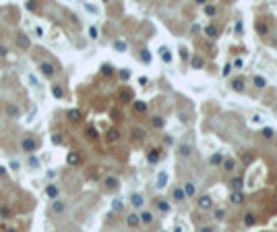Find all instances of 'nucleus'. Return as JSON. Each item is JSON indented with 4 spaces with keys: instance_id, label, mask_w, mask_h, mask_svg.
Here are the masks:
<instances>
[{
    "instance_id": "1",
    "label": "nucleus",
    "mask_w": 277,
    "mask_h": 232,
    "mask_svg": "<svg viewBox=\"0 0 277 232\" xmlns=\"http://www.w3.org/2000/svg\"><path fill=\"white\" fill-rule=\"evenodd\" d=\"M21 147H23L27 153H31V151H35V147H37V143H35L31 137H27V139H23V143H21Z\"/></svg>"
},
{
    "instance_id": "2",
    "label": "nucleus",
    "mask_w": 277,
    "mask_h": 232,
    "mask_svg": "<svg viewBox=\"0 0 277 232\" xmlns=\"http://www.w3.org/2000/svg\"><path fill=\"white\" fill-rule=\"evenodd\" d=\"M42 73L46 75V77H54V73H56V69H54V64H50V62H42Z\"/></svg>"
},
{
    "instance_id": "3",
    "label": "nucleus",
    "mask_w": 277,
    "mask_h": 232,
    "mask_svg": "<svg viewBox=\"0 0 277 232\" xmlns=\"http://www.w3.org/2000/svg\"><path fill=\"white\" fill-rule=\"evenodd\" d=\"M213 205V199L209 197V195H203V197H199V207L201 209H209Z\"/></svg>"
},
{
    "instance_id": "4",
    "label": "nucleus",
    "mask_w": 277,
    "mask_h": 232,
    "mask_svg": "<svg viewBox=\"0 0 277 232\" xmlns=\"http://www.w3.org/2000/svg\"><path fill=\"white\" fill-rule=\"evenodd\" d=\"M182 191H184V197H195V193H196V186H195V183H186Z\"/></svg>"
},
{
    "instance_id": "5",
    "label": "nucleus",
    "mask_w": 277,
    "mask_h": 232,
    "mask_svg": "<svg viewBox=\"0 0 277 232\" xmlns=\"http://www.w3.org/2000/svg\"><path fill=\"white\" fill-rule=\"evenodd\" d=\"M172 195H174V201L176 203H180V201H184V191L180 189V186H174V191H172Z\"/></svg>"
},
{
    "instance_id": "6",
    "label": "nucleus",
    "mask_w": 277,
    "mask_h": 232,
    "mask_svg": "<svg viewBox=\"0 0 277 232\" xmlns=\"http://www.w3.org/2000/svg\"><path fill=\"white\" fill-rule=\"evenodd\" d=\"M159 158H162V153H159V149H151L149 155H147V160H149V164H157L159 162Z\"/></svg>"
},
{
    "instance_id": "7",
    "label": "nucleus",
    "mask_w": 277,
    "mask_h": 232,
    "mask_svg": "<svg viewBox=\"0 0 277 232\" xmlns=\"http://www.w3.org/2000/svg\"><path fill=\"white\" fill-rule=\"evenodd\" d=\"M155 185H157V189H163V186L168 185V172H159L157 174V183H155Z\"/></svg>"
},
{
    "instance_id": "8",
    "label": "nucleus",
    "mask_w": 277,
    "mask_h": 232,
    "mask_svg": "<svg viewBox=\"0 0 277 232\" xmlns=\"http://www.w3.org/2000/svg\"><path fill=\"white\" fill-rule=\"evenodd\" d=\"M230 201H232V203H236V205H240V203L244 201V195L240 193V191H234V193L230 195Z\"/></svg>"
},
{
    "instance_id": "9",
    "label": "nucleus",
    "mask_w": 277,
    "mask_h": 232,
    "mask_svg": "<svg viewBox=\"0 0 277 232\" xmlns=\"http://www.w3.org/2000/svg\"><path fill=\"white\" fill-rule=\"evenodd\" d=\"M159 56H162V60L163 62H172V54H170V50L165 46H162L159 48Z\"/></svg>"
},
{
    "instance_id": "10",
    "label": "nucleus",
    "mask_w": 277,
    "mask_h": 232,
    "mask_svg": "<svg viewBox=\"0 0 277 232\" xmlns=\"http://www.w3.org/2000/svg\"><path fill=\"white\" fill-rule=\"evenodd\" d=\"M209 162L213 164V166H219V164L223 162V155H221L219 151H215V153H213V155H211V158H209Z\"/></svg>"
},
{
    "instance_id": "11",
    "label": "nucleus",
    "mask_w": 277,
    "mask_h": 232,
    "mask_svg": "<svg viewBox=\"0 0 277 232\" xmlns=\"http://www.w3.org/2000/svg\"><path fill=\"white\" fill-rule=\"evenodd\" d=\"M130 201H132V205H135V207H141V205L145 203V199H143V195H138V193H135V195L130 197Z\"/></svg>"
},
{
    "instance_id": "12",
    "label": "nucleus",
    "mask_w": 277,
    "mask_h": 232,
    "mask_svg": "<svg viewBox=\"0 0 277 232\" xmlns=\"http://www.w3.org/2000/svg\"><path fill=\"white\" fill-rule=\"evenodd\" d=\"M221 164H223V170H225V172H232V170L236 168V162H234L232 158H228V160H223Z\"/></svg>"
},
{
    "instance_id": "13",
    "label": "nucleus",
    "mask_w": 277,
    "mask_h": 232,
    "mask_svg": "<svg viewBox=\"0 0 277 232\" xmlns=\"http://www.w3.org/2000/svg\"><path fill=\"white\" fill-rule=\"evenodd\" d=\"M232 89L234 91H244V81L242 79H234L232 81Z\"/></svg>"
},
{
    "instance_id": "14",
    "label": "nucleus",
    "mask_w": 277,
    "mask_h": 232,
    "mask_svg": "<svg viewBox=\"0 0 277 232\" xmlns=\"http://www.w3.org/2000/svg\"><path fill=\"white\" fill-rule=\"evenodd\" d=\"M126 222H128V226H138V224H141V218H138L137 213H130L126 218Z\"/></svg>"
},
{
    "instance_id": "15",
    "label": "nucleus",
    "mask_w": 277,
    "mask_h": 232,
    "mask_svg": "<svg viewBox=\"0 0 277 232\" xmlns=\"http://www.w3.org/2000/svg\"><path fill=\"white\" fill-rule=\"evenodd\" d=\"M252 81H254V85H256L259 89H263V87L267 85V79H265V77H261V75H256V77H254Z\"/></svg>"
},
{
    "instance_id": "16",
    "label": "nucleus",
    "mask_w": 277,
    "mask_h": 232,
    "mask_svg": "<svg viewBox=\"0 0 277 232\" xmlns=\"http://www.w3.org/2000/svg\"><path fill=\"white\" fill-rule=\"evenodd\" d=\"M138 218H141V222H145V224H151V222H153V213H151V211H143Z\"/></svg>"
},
{
    "instance_id": "17",
    "label": "nucleus",
    "mask_w": 277,
    "mask_h": 232,
    "mask_svg": "<svg viewBox=\"0 0 277 232\" xmlns=\"http://www.w3.org/2000/svg\"><path fill=\"white\" fill-rule=\"evenodd\" d=\"M205 33H207L209 37H217V27H215V25H207V27H205Z\"/></svg>"
},
{
    "instance_id": "18",
    "label": "nucleus",
    "mask_w": 277,
    "mask_h": 232,
    "mask_svg": "<svg viewBox=\"0 0 277 232\" xmlns=\"http://www.w3.org/2000/svg\"><path fill=\"white\" fill-rule=\"evenodd\" d=\"M17 44H19V46L21 48H29V39H27V35H19V37H17Z\"/></svg>"
},
{
    "instance_id": "19",
    "label": "nucleus",
    "mask_w": 277,
    "mask_h": 232,
    "mask_svg": "<svg viewBox=\"0 0 277 232\" xmlns=\"http://www.w3.org/2000/svg\"><path fill=\"white\" fill-rule=\"evenodd\" d=\"M105 186H108V189H116V186H118V178L108 176V178H105Z\"/></svg>"
},
{
    "instance_id": "20",
    "label": "nucleus",
    "mask_w": 277,
    "mask_h": 232,
    "mask_svg": "<svg viewBox=\"0 0 277 232\" xmlns=\"http://www.w3.org/2000/svg\"><path fill=\"white\" fill-rule=\"evenodd\" d=\"M190 153H192V149H190V145H180V155H182V158H188V155H190Z\"/></svg>"
},
{
    "instance_id": "21",
    "label": "nucleus",
    "mask_w": 277,
    "mask_h": 232,
    "mask_svg": "<svg viewBox=\"0 0 277 232\" xmlns=\"http://www.w3.org/2000/svg\"><path fill=\"white\" fill-rule=\"evenodd\" d=\"M6 114H8V116H19V114H21V110H19L17 106H6Z\"/></svg>"
},
{
    "instance_id": "22",
    "label": "nucleus",
    "mask_w": 277,
    "mask_h": 232,
    "mask_svg": "<svg viewBox=\"0 0 277 232\" xmlns=\"http://www.w3.org/2000/svg\"><path fill=\"white\" fill-rule=\"evenodd\" d=\"M242 185H244V178H240V176H238V178H234V180H232V186H234V189H236V191H240V189H242Z\"/></svg>"
},
{
    "instance_id": "23",
    "label": "nucleus",
    "mask_w": 277,
    "mask_h": 232,
    "mask_svg": "<svg viewBox=\"0 0 277 232\" xmlns=\"http://www.w3.org/2000/svg\"><path fill=\"white\" fill-rule=\"evenodd\" d=\"M114 48L118 50V52H124V50H126V42H122V39H116V42H114Z\"/></svg>"
},
{
    "instance_id": "24",
    "label": "nucleus",
    "mask_w": 277,
    "mask_h": 232,
    "mask_svg": "<svg viewBox=\"0 0 277 232\" xmlns=\"http://www.w3.org/2000/svg\"><path fill=\"white\" fill-rule=\"evenodd\" d=\"M64 207H66V205H64L62 201H54V205H52V209H54L56 213H60V211H64Z\"/></svg>"
},
{
    "instance_id": "25",
    "label": "nucleus",
    "mask_w": 277,
    "mask_h": 232,
    "mask_svg": "<svg viewBox=\"0 0 277 232\" xmlns=\"http://www.w3.org/2000/svg\"><path fill=\"white\" fill-rule=\"evenodd\" d=\"M163 125H165V122H163L162 116H153V127H155V128H162Z\"/></svg>"
},
{
    "instance_id": "26",
    "label": "nucleus",
    "mask_w": 277,
    "mask_h": 232,
    "mask_svg": "<svg viewBox=\"0 0 277 232\" xmlns=\"http://www.w3.org/2000/svg\"><path fill=\"white\" fill-rule=\"evenodd\" d=\"M273 135H275V131H273V128H269V127L263 128V137H265V139H273Z\"/></svg>"
},
{
    "instance_id": "27",
    "label": "nucleus",
    "mask_w": 277,
    "mask_h": 232,
    "mask_svg": "<svg viewBox=\"0 0 277 232\" xmlns=\"http://www.w3.org/2000/svg\"><path fill=\"white\" fill-rule=\"evenodd\" d=\"M118 137H120V133H118L116 128H112V131L108 133V141H118Z\"/></svg>"
},
{
    "instance_id": "28",
    "label": "nucleus",
    "mask_w": 277,
    "mask_h": 232,
    "mask_svg": "<svg viewBox=\"0 0 277 232\" xmlns=\"http://www.w3.org/2000/svg\"><path fill=\"white\" fill-rule=\"evenodd\" d=\"M192 69H203V58H199V56L192 58Z\"/></svg>"
},
{
    "instance_id": "29",
    "label": "nucleus",
    "mask_w": 277,
    "mask_h": 232,
    "mask_svg": "<svg viewBox=\"0 0 277 232\" xmlns=\"http://www.w3.org/2000/svg\"><path fill=\"white\" fill-rule=\"evenodd\" d=\"M68 118H70V120H81V112H79V110H70Z\"/></svg>"
},
{
    "instance_id": "30",
    "label": "nucleus",
    "mask_w": 277,
    "mask_h": 232,
    "mask_svg": "<svg viewBox=\"0 0 277 232\" xmlns=\"http://www.w3.org/2000/svg\"><path fill=\"white\" fill-rule=\"evenodd\" d=\"M66 160H68V164H79V162H81V158H79L77 153H68V158H66Z\"/></svg>"
},
{
    "instance_id": "31",
    "label": "nucleus",
    "mask_w": 277,
    "mask_h": 232,
    "mask_svg": "<svg viewBox=\"0 0 277 232\" xmlns=\"http://www.w3.org/2000/svg\"><path fill=\"white\" fill-rule=\"evenodd\" d=\"M135 110H137V112H145V110H147V104H145V102H135Z\"/></svg>"
},
{
    "instance_id": "32",
    "label": "nucleus",
    "mask_w": 277,
    "mask_h": 232,
    "mask_svg": "<svg viewBox=\"0 0 277 232\" xmlns=\"http://www.w3.org/2000/svg\"><path fill=\"white\" fill-rule=\"evenodd\" d=\"M244 224H246V226H252L254 224V216L252 213H246V216H244Z\"/></svg>"
},
{
    "instance_id": "33",
    "label": "nucleus",
    "mask_w": 277,
    "mask_h": 232,
    "mask_svg": "<svg viewBox=\"0 0 277 232\" xmlns=\"http://www.w3.org/2000/svg\"><path fill=\"white\" fill-rule=\"evenodd\" d=\"M46 193H48V197H56V195H58V189H56V186H48Z\"/></svg>"
},
{
    "instance_id": "34",
    "label": "nucleus",
    "mask_w": 277,
    "mask_h": 232,
    "mask_svg": "<svg viewBox=\"0 0 277 232\" xmlns=\"http://www.w3.org/2000/svg\"><path fill=\"white\" fill-rule=\"evenodd\" d=\"M205 12H207L209 17H213V15H215V6H213V4H205Z\"/></svg>"
},
{
    "instance_id": "35",
    "label": "nucleus",
    "mask_w": 277,
    "mask_h": 232,
    "mask_svg": "<svg viewBox=\"0 0 277 232\" xmlns=\"http://www.w3.org/2000/svg\"><path fill=\"white\" fill-rule=\"evenodd\" d=\"M52 93H54L56 97H62V95H64V91H62V89H60L58 85H54V87H52Z\"/></svg>"
},
{
    "instance_id": "36",
    "label": "nucleus",
    "mask_w": 277,
    "mask_h": 232,
    "mask_svg": "<svg viewBox=\"0 0 277 232\" xmlns=\"http://www.w3.org/2000/svg\"><path fill=\"white\" fill-rule=\"evenodd\" d=\"M223 216H225L223 209H215V220H223Z\"/></svg>"
},
{
    "instance_id": "37",
    "label": "nucleus",
    "mask_w": 277,
    "mask_h": 232,
    "mask_svg": "<svg viewBox=\"0 0 277 232\" xmlns=\"http://www.w3.org/2000/svg\"><path fill=\"white\" fill-rule=\"evenodd\" d=\"M141 58H143V62H149V60H151V54L147 52V50H143V54H141Z\"/></svg>"
},
{
    "instance_id": "38",
    "label": "nucleus",
    "mask_w": 277,
    "mask_h": 232,
    "mask_svg": "<svg viewBox=\"0 0 277 232\" xmlns=\"http://www.w3.org/2000/svg\"><path fill=\"white\" fill-rule=\"evenodd\" d=\"M102 73H104V75H112V67H110V64H104V67H102Z\"/></svg>"
},
{
    "instance_id": "39",
    "label": "nucleus",
    "mask_w": 277,
    "mask_h": 232,
    "mask_svg": "<svg viewBox=\"0 0 277 232\" xmlns=\"http://www.w3.org/2000/svg\"><path fill=\"white\" fill-rule=\"evenodd\" d=\"M159 209H162V211H168V209H170V205H168L163 199H159Z\"/></svg>"
},
{
    "instance_id": "40",
    "label": "nucleus",
    "mask_w": 277,
    "mask_h": 232,
    "mask_svg": "<svg viewBox=\"0 0 277 232\" xmlns=\"http://www.w3.org/2000/svg\"><path fill=\"white\" fill-rule=\"evenodd\" d=\"M120 97H122V100H132V93H130V91H122V93H120Z\"/></svg>"
},
{
    "instance_id": "41",
    "label": "nucleus",
    "mask_w": 277,
    "mask_h": 232,
    "mask_svg": "<svg viewBox=\"0 0 277 232\" xmlns=\"http://www.w3.org/2000/svg\"><path fill=\"white\" fill-rule=\"evenodd\" d=\"M256 27H259V31H261V35H265V33H267V27H265V23H259Z\"/></svg>"
},
{
    "instance_id": "42",
    "label": "nucleus",
    "mask_w": 277,
    "mask_h": 232,
    "mask_svg": "<svg viewBox=\"0 0 277 232\" xmlns=\"http://www.w3.org/2000/svg\"><path fill=\"white\" fill-rule=\"evenodd\" d=\"M87 135H89L91 139H95V137H97V133H95V128H87Z\"/></svg>"
},
{
    "instance_id": "43",
    "label": "nucleus",
    "mask_w": 277,
    "mask_h": 232,
    "mask_svg": "<svg viewBox=\"0 0 277 232\" xmlns=\"http://www.w3.org/2000/svg\"><path fill=\"white\" fill-rule=\"evenodd\" d=\"M232 73V64H228V67H225V69H223V77H228V75H230Z\"/></svg>"
},
{
    "instance_id": "44",
    "label": "nucleus",
    "mask_w": 277,
    "mask_h": 232,
    "mask_svg": "<svg viewBox=\"0 0 277 232\" xmlns=\"http://www.w3.org/2000/svg\"><path fill=\"white\" fill-rule=\"evenodd\" d=\"M89 35L95 39V37H97V29H95V27H91V29H89Z\"/></svg>"
},
{
    "instance_id": "45",
    "label": "nucleus",
    "mask_w": 277,
    "mask_h": 232,
    "mask_svg": "<svg viewBox=\"0 0 277 232\" xmlns=\"http://www.w3.org/2000/svg\"><path fill=\"white\" fill-rule=\"evenodd\" d=\"M135 135H137L138 139H141V137H143V135H145V131H143V128H137V131H135Z\"/></svg>"
},
{
    "instance_id": "46",
    "label": "nucleus",
    "mask_w": 277,
    "mask_h": 232,
    "mask_svg": "<svg viewBox=\"0 0 277 232\" xmlns=\"http://www.w3.org/2000/svg\"><path fill=\"white\" fill-rule=\"evenodd\" d=\"M120 77H122V79H128V77H130V73H128V70H122V73H120Z\"/></svg>"
},
{
    "instance_id": "47",
    "label": "nucleus",
    "mask_w": 277,
    "mask_h": 232,
    "mask_svg": "<svg viewBox=\"0 0 277 232\" xmlns=\"http://www.w3.org/2000/svg\"><path fill=\"white\" fill-rule=\"evenodd\" d=\"M114 209H122V203H120V201H114Z\"/></svg>"
},
{
    "instance_id": "48",
    "label": "nucleus",
    "mask_w": 277,
    "mask_h": 232,
    "mask_svg": "<svg viewBox=\"0 0 277 232\" xmlns=\"http://www.w3.org/2000/svg\"><path fill=\"white\" fill-rule=\"evenodd\" d=\"M29 164H31V166H37V164H39V162H37V160H35V158H29Z\"/></svg>"
},
{
    "instance_id": "49",
    "label": "nucleus",
    "mask_w": 277,
    "mask_h": 232,
    "mask_svg": "<svg viewBox=\"0 0 277 232\" xmlns=\"http://www.w3.org/2000/svg\"><path fill=\"white\" fill-rule=\"evenodd\" d=\"M201 232H213V228H211V226H205V228H201Z\"/></svg>"
},
{
    "instance_id": "50",
    "label": "nucleus",
    "mask_w": 277,
    "mask_h": 232,
    "mask_svg": "<svg viewBox=\"0 0 277 232\" xmlns=\"http://www.w3.org/2000/svg\"><path fill=\"white\" fill-rule=\"evenodd\" d=\"M0 56H6V48L4 46H0Z\"/></svg>"
},
{
    "instance_id": "51",
    "label": "nucleus",
    "mask_w": 277,
    "mask_h": 232,
    "mask_svg": "<svg viewBox=\"0 0 277 232\" xmlns=\"http://www.w3.org/2000/svg\"><path fill=\"white\" fill-rule=\"evenodd\" d=\"M6 172V170H4V168H2V166H0V176H2V174Z\"/></svg>"
}]
</instances>
